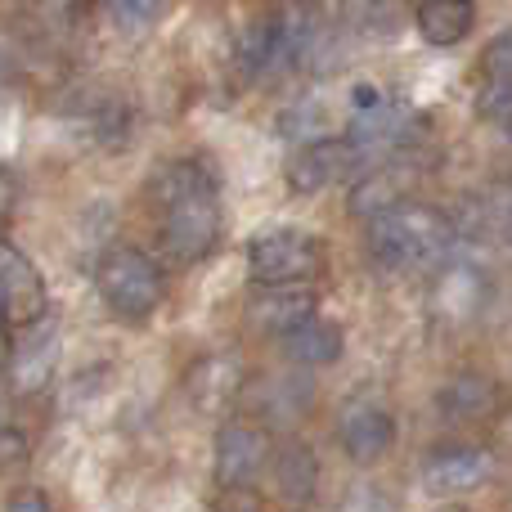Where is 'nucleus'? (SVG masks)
<instances>
[{
  "mask_svg": "<svg viewBox=\"0 0 512 512\" xmlns=\"http://www.w3.org/2000/svg\"><path fill=\"white\" fill-rule=\"evenodd\" d=\"M221 189L203 162H171L158 176V234L180 265L203 261L221 239Z\"/></svg>",
  "mask_w": 512,
  "mask_h": 512,
  "instance_id": "1",
  "label": "nucleus"
},
{
  "mask_svg": "<svg viewBox=\"0 0 512 512\" xmlns=\"http://www.w3.org/2000/svg\"><path fill=\"white\" fill-rule=\"evenodd\" d=\"M454 248H459L454 221H445L436 207L400 203L369 221V256L382 270H396V274L436 270Z\"/></svg>",
  "mask_w": 512,
  "mask_h": 512,
  "instance_id": "2",
  "label": "nucleus"
},
{
  "mask_svg": "<svg viewBox=\"0 0 512 512\" xmlns=\"http://www.w3.org/2000/svg\"><path fill=\"white\" fill-rule=\"evenodd\" d=\"M324 243L319 234L292 230V225H274L261 230L248 243V270L256 274L261 288H310L324 274Z\"/></svg>",
  "mask_w": 512,
  "mask_h": 512,
  "instance_id": "3",
  "label": "nucleus"
},
{
  "mask_svg": "<svg viewBox=\"0 0 512 512\" xmlns=\"http://www.w3.org/2000/svg\"><path fill=\"white\" fill-rule=\"evenodd\" d=\"M95 283H99V297L113 315L122 319H149L153 310L162 306L167 297V279H162V265L153 261L149 252L140 248H113L99 261L95 270Z\"/></svg>",
  "mask_w": 512,
  "mask_h": 512,
  "instance_id": "4",
  "label": "nucleus"
},
{
  "mask_svg": "<svg viewBox=\"0 0 512 512\" xmlns=\"http://www.w3.org/2000/svg\"><path fill=\"white\" fill-rule=\"evenodd\" d=\"M436 279H432V310L450 324H468V319L481 315V306L490 301V279L468 252L454 248L436 265Z\"/></svg>",
  "mask_w": 512,
  "mask_h": 512,
  "instance_id": "5",
  "label": "nucleus"
},
{
  "mask_svg": "<svg viewBox=\"0 0 512 512\" xmlns=\"http://www.w3.org/2000/svg\"><path fill=\"white\" fill-rule=\"evenodd\" d=\"M495 477V459L481 445H450V450H432L418 468V486L432 499H459L481 490Z\"/></svg>",
  "mask_w": 512,
  "mask_h": 512,
  "instance_id": "6",
  "label": "nucleus"
},
{
  "mask_svg": "<svg viewBox=\"0 0 512 512\" xmlns=\"http://www.w3.org/2000/svg\"><path fill=\"white\" fill-rule=\"evenodd\" d=\"M270 468V432L261 423H225L216 436V481L221 490H248Z\"/></svg>",
  "mask_w": 512,
  "mask_h": 512,
  "instance_id": "7",
  "label": "nucleus"
},
{
  "mask_svg": "<svg viewBox=\"0 0 512 512\" xmlns=\"http://www.w3.org/2000/svg\"><path fill=\"white\" fill-rule=\"evenodd\" d=\"M45 279L36 274L32 256H23L14 243H0V319L14 328H32L45 319Z\"/></svg>",
  "mask_w": 512,
  "mask_h": 512,
  "instance_id": "8",
  "label": "nucleus"
},
{
  "mask_svg": "<svg viewBox=\"0 0 512 512\" xmlns=\"http://www.w3.org/2000/svg\"><path fill=\"white\" fill-rule=\"evenodd\" d=\"M337 441H342L351 463H378V459H387L391 445H396V418H391V409L382 405V400L360 396L337 418Z\"/></svg>",
  "mask_w": 512,
  "mask_h": 512,
  "instance_id": "9",
  "label": "nucleus"
},
{
  "mask_svg": "<svg viewBox=\"0 0 512 512\" xmlns=\"http://www.w3.org/2000/svg\"><path fill=\"white\" fill-rule=\"evenodd\" d=\"M369 153L360 149V144L346 135V140H333V135H324V140H310L306 149L292 158L288 167V185L297 189V194H319V189L337 185V180H346V171L355 167V162H364Z\"/></svg>",
  "mask_w": 512,
  "mask_h": 512,
  "instance_id": "10",
  "label": "nucleus"
},
{
  "mask_svg": "<svg viewBox=\"0 0 512 512\" xmlns=\"http://www.w3.org/2000/svg\"><path fill=\"white\" fill-rule=\"evenodd\" d=\"M54 369H59V324L45 315L32 328H23V346L14 351V387L23 396H36L50 387Z\"/></svg>",
  "mask_w": 512,
  "mask_h": 512,
  "instance_id": "11",
  "label": "nucleus"
},
{
  "mask_svg": "<svg viewBox=\"0 0 512 512\" xmlns=\"http://www.w3.org/2000/svg\"><path fill=\"white\" fill-rule=\"evenodd\" d=\"M346 135H351L364 153L396 149V144H405L409 135H414V108H409L405 99H396V95H382L373 108L351 113V131Z\"/></svg>",
  "mask_w": 512,
  "mask_h": 512,
  "instance_id": "12",
  "label": "nucleus"
},
{
  "mask_svg": "<svg viewBox=\"0 0 512 512\" xmlns=\"http://www.w3.org/2000/svg\"><path fill=\"white\" fill-rule=\"evenodd\" d=\"M436 409L445 418H454V423H490L504 409V391L486 373H459V378H450L441 387Z\"/></svg>",
  "mask_w": 512,
  "mask_h": 512,
  "instance_id": "13",
  "label": "nucleus"
},
{
  "mask_svg": "<svg viewBox=\"0 0 512 512\" xmlns=\"http://www.w3.org/2000/svg\"><path fill=\"white\" fill-rule=\"evenodd\" d=\"M459 239H490V243H508L512 248V180L508 185H490L481 198H468L459 225Z\"/></svg>",
  "mask_w": 512,
  "mask_h": 512,
  "instance_id": "14",
  "label": "nucleus"
},
{
  "mask_svg": "<svg viewBox=\"0 0 512 512\" xmlns=\"http://www.w3.org/2000/svg\"><path fill=\"white\" fill-rule=\"evenodd\" d=\"M279 337H283V355H288L292 364H301V369H324V364H333L346 346L342 328L319 319V315L301 319V324H292L288 333H279Z\"/></svg>",
  "mask_w": 512,
  "mask_h": 512,
  "instance_id": "15",
  "label": "nucleus"
},
{
  "mask_svg": "<svg viewBox=\"0 0 512 512\" xmlns=\"http://www.w3.org/2000/svg\"><path fill=\"white\" fill-rule=\"evenodd\" d=\"M189 391H194V405L203 409V414H225L243 391L239 360H234V355H207L194 369V378H189Z\"/></svg>",
  "mask_w": 512,
  "mask_h": 512,
  "instance_id": "16",
  "label": "nucleus"
},
{
  "mask_svg": "<svg viewBox=\"0 0 512 512\" xmlns=\"http://www.w3.org/2000/svg\"><path fill=\"white\" fill-rule=\"evenodd\" d=\"M414 23L427 45H459L477 23V5L472 0H423L414 9Z\"/></svg>",
  "mask_w": 512,
  "mask_h": 512,
  "instance_id": "17",
  "label": "nucleus"
},
{
  "mask_svg": "<svg viewBox=\"0 0 512 512\" xmlns=\"http://www.w3.org/2000/svg\"><path fill=\"white\" fill-rule=\"evenodd\" d=\"M252 315L261 319L265 328H279L288 333L292 324L315 315V292L310 288H261L252 301Z\"/></svg>",
  "mask_w": 512,
  "mask_h": 512,
  "instance_id": "18",
  "label": "nucleus"
},
{
  "mask_svg": "<svg viewBox=\"0 0 512 512\" xmlns=\"http://www.w3.org/2000/svg\"><path fill=\"white\" fill-rule=\"evenodd\" d=\"M310 400H315V387L301 378H279V382H265L261 391H252V405L265 423H297Z\"/></svg>",
  "mask_w": 512,
  "mask_h": 512,
  "instance_id": "19",
  "label": "nucleus"
},
{
  "mask_svg": "<svg viewBox=\"0 0 512 512\" xmlns=\"http://www.w3.org/2000/svg\"><path fill=\"white\" fill-rule=\"evenodd\" d=\"M400 203H405V180L391 167L369 171V176L351 189V212H360L364 221H373V216L391 212V207H400Z\"/></svg>",
  "mask_w": 512,
  "mask_h": 512,
  "instance_id": "20",
  "label": "nucleus"
},
{
  "mask_svg": "<svg viewBox=\"0 0 512 512\" xmlns=\"http://www.w3.org/2000/svg\"><path fill=\"white\" fill-rule=\"evenodd\" d=\"M274 477H279V490L288 504H306L310 495H315V454L306 450V445H288V450L274 459Z\"/></svg>",
  "mask_w": 512,
  "mask_h": 512,
  "instance_id": "21",
  "label": "nucleus"
},
{
  "mask_svg": "<svg viewBox=\"0 0 512 512\" xmlns=\"http://www.w3.org/2000/svg\"><path fill=\"white\" fill-rule=\"evenodd\" d=\"M512 95V32H499L481 54V108Z\"/></svg>",
  "mask_w": 512,
  "mask_h": 512,
  "instance_id": "22",
  "label": "nucleus"
},
{
  "mask_svg": "<svg viewBox=\"0 0 512 512\" xmlns=\"http://www.w3.org/2000/svg\"><path fill=\"white\" fill-rule=\"evenodd\" d=\"M167 14V0H108V18L122 36H149Z\"/></svg>",
  "mask_w": 512,
  "mask_h": 512,
  "instance_id": "23",
  "label": "nucleus"
},
{
  "mask_svg": "<svg viewBox=\"0 0 512 512\" xmlns=\"http://www.w3.org/2000/svg\"><path fill=\"white\" fill-rule=\"evenodd\" d=\"M337 512H400V504L382 486H355Z\"/></svg>",
  "mask_w": 512,
  "mask_h": 512,
  "instance_id": "24",
  "label": "nucleus"
},
{
  "mask_svg": "<svg viewBox=\"0 0 512 512\" xmlns=\"http://www.w3.org/2000/svg\"><path fill=\"white\" fill-rule=\"evenodd\" d=\"M355 14L369 27H387L400 14V0H355Z\"/></svg>",
  "mask_w": 512,
  "mask_h": 512,
  "instance_id": "25",
  "label": "nucleus"
},
{
  "mask_svg": "<svg viewBox=\"0 0 512 512\" xmlns=\"http://www.w3.org/2000/svg\"><path fill=\"white\" fill-rule=\"evenodd\" d=\"M5 512H54V508L41 490H18V495L5 504Z\"/></svg>",
  "mask_w": 512,
  "mask_h": 512,
  "instance_id": "26",
  "label": "nucleus"
},
{
  "mask_svg": "<svg viewBox=\"0 0 512 512\" xmlns=\"http://www.w3.org/2000/svg\"><path fill=\"white\" fill-rule=\"evenodd\" d=\"M9 364H14V346H9V324L0 319V378H5Z\"/></svg>",
  "mask_w": 512,
  "mask_h": 512,
  "instance_id": "27",
  "label": "nucleus"
},
{
  "mask_svg": "<svg viewBox=\"0 0 512 512\" xmlns=\"http://www.w3.org/2000/svg\"><path fill=\"white\" fill-rule=\"evenodd\" d=\"M9 203H14V185H9V176L0 171V216L9 212Z\"/></svg>",
  "mask_w": 512,
  "mask_h": 512,
  "instance_id": "28",
  "label": "nucleus"
},
{
  "mask_svg": "<svg viewBox=\"0 0 512 512\" xmlns=\"http://www.w3.org/2000/svg\"><path fill=\"white\" fill-rule=\"evenodd\" d=\"M221 512H256V508H252V504H225Z\"/></svg>",
  "mask_w": 512,
  "mask_h": 512,
  "instance_id": "29",
  "label": "nucleus"
},
{
  "mask_svg": "<svg viewBox=\"0 0 512 512\" xmlns=\"http://www.w3.org/2000/svg\"><path fill=\"white\" fill-rule=\"evenodd\" d=\"M441 512H463V508H441Z\"/></svg>",
  "mask_w": 512,
  "mask_h": 512,
  "instance_id": "30",
  "label": "nucleus"
},
{
  "mask_svg": "<svg viewBox=\"0 0 512 512\" xmlns=\"http://www.w3.org/2000/svg\"><path fill=\"white\" fill-rule=\"evenodd\" d=\"M0 77H5V63H0Z\"/></svg>",
  "mask_w": 512,
  "mask_h": 512,
  "instance_id": "31",
  "label": "nucleus"
}]
</instances>
